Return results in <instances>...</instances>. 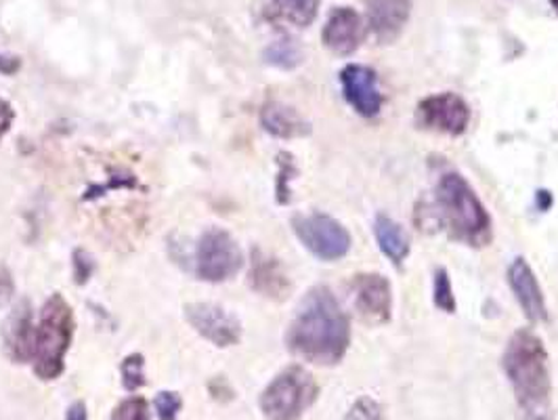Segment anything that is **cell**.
<instances>
[{
    "instance_id": "cell-1",
    "label": "cell",
    "mask_w": 558,
    "mask_h": 420,
    "mask_svg": "<svg viewBox=\"0 0 558 420\" xmlns=\"http://www.w3.org/2000/svg\"><path fill=\"white\" fill-rule=\"evenodd\" d=\"M288 349L308 364H340L351 345V324L328 286H315L296 309L286 335Z\"/></svg>"
},
{
    "instance_id": "cell-2",
    "label": "cell",
    "mask_w": 558,
    "mask_h": 420,
    "mask_svg": "<svg viewBox=\"0 0 558 420\" xmlns=\"http://www.w3.org/2000/svg\"><path fill=\"white\" fill-rule=\"evenodd\" d=\"M502 368L517 397L523 420H553L550 417V364L542 338L527 328L517 331L504 349Z\"/></svg>"
},
{
    "instance_id": "cell-3",
    "label": "cell",
    "mask_w": 558,
    "mask_h": 420,
    "mask_svg": "<svg viewBox=\"0 0 558 420\" xmlns=\"http://www.w3.org/2000/svg\"><path fill=\"white\" fill-rule=\"evenodd\" d=\"M426 217L451 240L471 249H485L494 240L492 217L473 185L460 172L439 177Z\"/></svg>"
},
{
    "instance_id": "cell-4",
    "label": "cell",
    "mask_w": 558,
    "mask_h": 420,
    "mask_svg": "<svg viewBox=\"0 0 558 420\" xmlns=\"http://www.w3.org/2000/svg\"><path fill=\"white\" fill-rule=\"evenodd\" d=\"M74 336V313L70 303L53 295L40 311V322L34 328L29 364L40 381H56L65 368V353Z\"/></svg>"
},
{
    "instance_id": "cell-5",
    "label": "cell",
    "mask_w": 558,
    "mask_h": 420,
    "mask_svg": "<svg viewBox=\"0 0 558 420\" xmlns=\"http://www.w3.org/2000/svg\"><path fill=\"white\" fill-rule=\"evenodd\" d=\"M319 387L303 365H290L260 395V412L267 420H299L315 404Z\"/></svg>"
},
{
    "instance_id": "cell-6",
    "label": "cell",
    "mask_w": 558,
    "mask_h": 420,
    "mask_svg": "<svg viewBox=\"0 0 558 420\" xmlns=\"http://www.w3.org/2000/svg\"><path fill=\"white\" fill-rule=\"evenodd\" d=\"M292 227L303 247L322 261H338L351 251V233L330 215H296L292 219Z\"/></svg>"
},
{
    "instance_id": "cell-7",
    "label": "cell",
    "mask_w": 558,
    "mask_h": 420,
    "mask_svg": "<svg viewBox=\"0 0 558 420\" xmlns=\"http://www.w3.org/2000/svg\"><path fill=\"white\" fill-rule=\"evenodd\" d=\"M244 256L238 242L219 227L204 231L197 242L196 269L197 276L204 281L229 280L242 269Z\"/></svg>"
},
{
    "instance_id": "cell-8",
    "label": "cell",
    "mask_w": 558,
    "mask_h": 420,
    "mask_svg": "<svg viewBox=\"0 0 558 420\" xmlns=\"http://www.w3.org/2000/svg\"><path fill=\"white\" fill-rule=\"evenodd\" d=\"M416 124L430 133L460 137L471 124V108L458 93H435L420 101Z\"/></svg>"
},
{
    "instance_id": "cell-9",
    "label": "cell",
    "mask_w": 558,
    "mask_h": 420,
    "mask_svg": "<svg viewBox=\"0 0 558 420\" xmlns=\"http://www.w3.org/2000/svg\"><path fill=\"white\" fill-rule=\"evenodd\" d=\"M353 308L367 324H387L391 320L392 288L383 274H357L349 284Z\"/></svg>"
},
{
    "instance_id": "cell-10",
    "label": "cell",
    "mask_w": 558,
    "mask_h": 420,
    "mask_svg": "<svg viewBox=\"0 0 558 420\" xmlns=\"http://www.w3.org/2000/svg\"><path fill=\"white\" fill-rule=\"evenodd\" d=\"M185 317L196 333L217 347L238 345L242 338L240 320L221 305L190 303L185 308Z\"/></svg>"
},
{
    "instance_id": "cell-11",
    "label": "cell",
    "mask_w": 558,
    "mask_h": 420,
    "mask_svg": "<svg viewBox=\"0 0 558 420\" xmlns=\"http://www.w3.org/2000/svg\"><path fill=\"white\" fill-rule=\"evenodd\" d=\"M340 84L349 106L363 118H376L383 110V93L372 68L349 63L340 72Z\"/></svg>"
},
{
    "instance_id": "cell-12",
    "label": "cell",
    "mask_w": 558,
    "mask_h": 420,
    "mask_svg": "<svg viewBox=\"0 0 558 420\" xmlns=\"http://www.w3.org/2000/svg\"><path fill=\"white\" fill-rule=\"evenodd\" d=\"M365 26L362 15L351 7H336L322 29V43L335 56H353L362 47Z\"/></svg>"
},
{
    "instance_id": "cell-13",
    "label": "cell",
    "mask_w": 558,
    "mask_h": 420,
    "mask_svg": "<svg viewBox=\"0 0 558 420\" xmlns=\"http://www.w3.org/2000/svg\"><path fill=\"white\" fill-rule=\"evenodd\" d=\"M367 28L380 45L395 43L410 22L412 0H362Z\"/></svg>"
},
{
    "instance_id": "cell-14",
    "label": "cell",
    "mask_w": 558,
    "mask_h": 420,
    "mask_svg": "<svg viewBox=\"0 0 558 420\" xmlns=\"http://www.w3.org/2000/svg\"><path fill=\"white\" fill-rule=\"evenodd\" d=\"M508 284L531 324H544L548 320V308L542 286L535 278L527 259L517 256L508 267Z\"/></svg>"
},
{
    "instance_id": "cell-15",
    "label": "cell",
    "mask_w": 558,
    "mask_h": 420,
    "mask_svg": "<svg viewBox=\"0 0 558 420\" xmlns=\"http://www.w3.org/2000/svg\"><path fill=\"white\" fill-rule=\"evenodd\" d=\"M34 317L28 301H22L4 322V349L7 356L17 364H29L32 338H34Z\"/></svg>"
},
{
    "instance_id": "cell-16",
    "label": "cell",
    "mask_w": 558,
    "mask_h": 420,
    "mask_svg": "<svg viewBox=\"0 0 558 420\" xmlns=\"http://www.w3.org/2000/svg\"><path fill=\"white\" fill-rule=\"evenodd\" d=\"M252 288L269 299H286L290 292V280L278 259L265 252H252Z\"/></svg>"
},
{
    "instance_id": "cell-17",
    "label": "cell",
    "mask_w": 558,
    "mask_h": 420,
    "mask_svg": "<svg viewBox=\"0 0 558 420\" xmlns=\"http://www.w3.org/2000/svg\"><path fill=\"white\" fill-rule=\"evenodd\" d=\"M260 124L263 129L279 137V140H296V137H307L311 133V124L307 120L296 112L290 106H283L279 101H269L260 110Z\"/></svg>"
},
{
    "instance_id": "cell-18",
    "label": "cell",
    "mask_w": 558,
    "mask_h": 420,
    "mask_svg": "<svg viewBox=\"0 0 558 420\" xmlns=\"http://www.w3.org/2000/svg\"><path fill=\"white\" fill-rule=\"evenodd\" d=\"M374 236L385 256L395 267H401L410 256V238L405 229L397 221H392L391 217H387L385 213H380L376 215V221H374Z\"/></svg>"
},
{
    "instance_id": "cell-19",
    "label": "cell",
    "mask_w": 558,
    "mask_h": 420,
    "mask_svg": "<svg viewBox=\"0 0 558 420\" xmlns=\"http://www.w3.org/2000/svg\"><path fill=\"white\" fill-rule=\"evenodd\" d=\"M322 0H271V13L296 28H308L317 13Z\"/></svg>"
},
{
    "instance_id": "cell-20",
    "label": "cell",
    "mask_w": 558,
    "mask_h": 420,
    "mask_svg": "<svg viewBox=\"0 0 558 420\" xmlns=\"http://www.w3.org/2000/svg\"><path fill=\"white\" fill-rule=\"evenodd\" d=\"M265 61L279 70H294L303 63V51L294 40L283 38L265 49Z\"/></svg>"
},
{
    "instance_id": "cell-21",
    "label": "cell",
    "mask_w": 558,
    "mask_h": 420,
    "mask_svg": "<svg viewBox=\"0 0 558 420\" xmlns=\"http://www.w3.org/2000/svg\"><path fill=\"white\" fill-rule=\"evenodd\" d=\"M433 301H435V308L441 309L446 313H456V295H453V286H451V278H449L446 267H439L435 272Z\"/></svg>"
},
{
    "instance_id": "cell-22",
    "label": "cell",
    "mask_w": 558,
    "mask_h": 420,
    "mask_svg": "<svg viewBox=\"0 0 558 420\" xmlns=\"http://www.w3.org/2000/svg\"><path fill=\"white\" fill-rule=\"evenodd\" d=\"M122 383L126 392H137L147 379H145V360L141 353H133L122 362Z\"/></svg>"
},
{
    "instance_id": "cell-23",
    "label": "cell",
    "mask_w": 558,
    "mask_h": 420,
    "mask_svg": "<svg viewBox=\"0 0 558 420\" xmlns=\"http://www.w3.org/2000/svg\"><path fill=\"white\" fill-rule=\"evenodd\" d=\"M344 420L387 419H385V410H383V406H380L376 399H372V397H367V395H362V397H357V399L351 404V408H349V412H347Z\"/></svg>"
},
{
    "instance_id": "cell-24",
    "label": "cell",
    "mask_w": 558,
    "mask_h": 420,
    "mask_svg": "<svg viewBox=\"0 0 558 420\" xmlns=\"http://www.w3.org/2000/svg\"><path fill=\"white\" fill-rule=\"evenodd\" d=\"M279 177H278V202L279 204H288L290 202V181L294 179V175L299 172L296 165H294V158L290 154H279Z\"/></svg>"
},
{
    "instance_id": "cell-25",
    "label": "cell",
    "mask_w": 558,
    "mask_h": 420,
    "mask_svg": "<svg viewBox=\"0 0 558 420\" xmlns=\"http://www.w3.org/2000/svg\"><path fill=\"white\" fill-rule=\"evenodd\" d=\"M112 420H149V408L143 397L124 399L112 412Z\"/></svg>"
},
{
    "instance_id": "cell-26",
    "label": "cell",
    "mask_w": 558,
    "mask_h": 420,
    "mask_svg": "<svg viewBox=\"0 0 558 420\" xmlns=\"http://www.w3.org/2000/svg\"><path fill=\"white\" fill-rule=\"evenodd\" d=\"M154 406H156V412L160 420H177L181 408H183V399L179 393L162 392L158 393Z\"/></svg>"
},
{
    "instance_id": "cell-27",
    "label": "cell",
    "mask_w": 558,
    "mask_h": 420,
    "mask_svg": "<svg viewBox=\"0 0 558 420\" xmlns=\"http://www.w3.org/2000/svg\"><path fill=\"white\" fill-rule=\"evenodd\" d=\"M95 272V261L86 251L74 252V276L78 284H84Z\"/></svg>"
},
{
    "instance_id": "cell-28",
    "label": "cell",
    "mask_w": 558,
    "mask_h": 420,
    "mask_svg": "<svg viewBox=\"0 0 558 420\" xmlns=\"http://www.w3.org/2000/svg\"><path fill=\"white\" fill-rule=\"evenodd\" d=\"M13 118H15L13 108L4 99H0V141L9 133V129L13 124Z\"/></svg>"
},
{
    "instance_id": "cell-29",
    "label": "cell",
    "mask_w": 558,
    "mask_h": 420,
    "mask_svg": "<svg viewBox=\"0 0 558 420\" xmlns=\"http://www.w3.org/2000/svg\"><path fill=\"white\" fill-rule=\"evenodd\" d=\"M20 68H22V59L20 57L2 56L0 53V74L13 76V74L20 72Z\"/></svg>"
},
{
    "instance_id": "cell-30",
    "label": "cell",
    "mask_w": 558,
    "mask_h": 420,
    "mask_svg": "<svg viewBox=\"0 0 558 420\" xmlns=\"http://www.w3.org/2000/svg\"><path fill=\"white\" fill-rule=\"evenodd\" d=\"M13 295V284L9 280L7 272H0V305H4Z\"/></svg>"
},
{
    "instance_id": "cell-31",
    "label": "cell",
    "mask_w": 558,
    "mask_h": 420,
    "mask_svg": "<svg viewBox=\"0 0 558 420\" xmlns=\"http://www.w3.org/2000/svg\"><path fill=\"white\" fill-rule=\"evenodd\" d=\"M65 420H86V406H84V401L72 404V406L68 408Z\"/></svg>"
},
{
    "instance_id": "cell-32",
    "label": "cell",
    "mask_w": 558,
    "mask_h": 420,
    "mask_svg": "<svg viewBox=\"0 0 558 420\" xmlns=\"http://www.w3.org/2000/svg\"><path fill=\"white\" fill-rule=\"evenodd\" d=\"M537 206H539L542 211H548V208L553 206V196H550V192H537Z\"/></svg>"
},
{
    "instance_id": "cell-33",
    "label": "cell",
    "mask_w": 558,
    "mask_h": 420,
    "mask_svg": "<svg viewBox=\"0 0 558 420\" xmlns=\"http://www.w3.org/2000/svg\"><path fill=\"white\" fill-rule=\"evenodd\" d=\"M550 4H553V9L558 13V0H550Z\"/></svg>"
}]
</instances>
